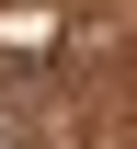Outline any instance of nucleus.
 <instances>
[{
  "label": "nucleus",
  "mask_w": 137,
  "mask_h": 149,
  "mask_svg": "<svg viewBox=\"0 0 137 149\" xmlns=\"http://www.w3.org/2000/svg\"><path fill=\"white\" fill-rule=\"evenodd\" d=\"M34 46H57V12L46 0H12L0 12V57H34Z\"/></svg>",
  "instance_id": "f257e3e1"
}]
</instances>
